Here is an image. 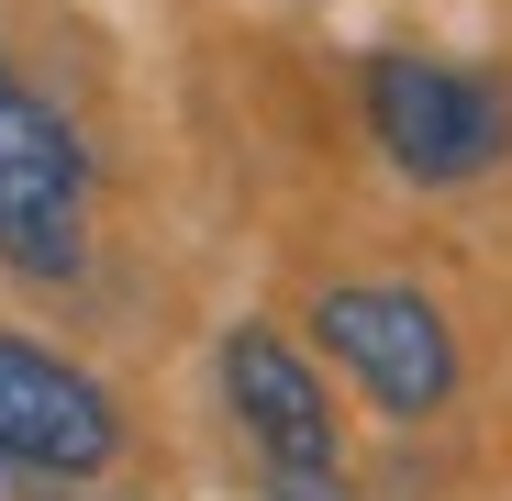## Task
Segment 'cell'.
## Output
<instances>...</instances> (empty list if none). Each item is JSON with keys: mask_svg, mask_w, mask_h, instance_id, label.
Instances as JSON below:
<instances>
[{"mask_svg": "<svg viewBox=\"0 0 512 501\" xmlns=\"http://www.w3.org/2000/svg\"><path fill=\"white\" fill-rule=\"evenodd\" d=\"M357 112L379 134V156L401 167L412 190H468L512 156V78L501 67H468V56H412V45H379L357 67Z\"/></svg>", "mask_w": 512, "mask_h": 501, "instance_id": "cell-1", "label": "cell"}, {"mask_svg": "<svg viewBox=\"0 0 512 501\" xmlns=\"http://www.w3.org/2000/svg\"><path fill=\"white\" fill-rule=\"evenodd\" d=\"M312 357L334 379H357V401L390 412V424H435V412L457 401V379H468L457 323L412 279H334L312 301Z\"/></svg>", "mask_w": 512, "mask_h": 501, "instance_id": "cell-2", "label": "cell"}, {"mask_svg": "<svg viewBox=\"0 0 512 501\" xmlns=\"http://www.w3.org/2000/svg\"><path fill=\"white\" fill-rule=\"evenodd\" d=\"M0 268L12 279L90 268V145L12 56H0Z\"/></svg>", "mask_w": 512, "mask_h": 501, "instance_id": "cell-3", "label": "cell"}, {"mask_svg": "<svg viewBox=\"0 0 512 501\" xmlns=\"http://www.w3.org/2000/svg\"><path fill=\"white\" fill-rule=\"evenodd\" d=\"M123 457V401L34 334H0V468L12 479H101Z\"/></svg>", "mask_w": 512, "mask_h": 501, "instance_id": "cell-4", "label": "cell"}, {"mask_svg": "<svg viewBox=\"0 0 512 501\" xmlns=\"http://www.w3.org/2000/svg\"><path fill=\"white\" fill-rule=\"evenodd\" d=\"M223 412L245 424V446L268 468H334L346 457V424H334L323 357L279 323H234L223 334Z\"/></svg>", "mask_w": 512, "mask_h": 501, "instance_id": "cell-5", "label": "cell"}, {"mask_svg": "<svg viewBox=\"0 0 512 501\" xmlns=\"http://www.w3.org/2000/svg\"><path fill=\"white\" fill-rule=\"evenodd\" d=\"M268 501H357L346 468H268Z\"/></svg>", "mask_w": 512, "mask_h": 501, "instance_id": "cell-6", "label": "cell"}]
</instances>
